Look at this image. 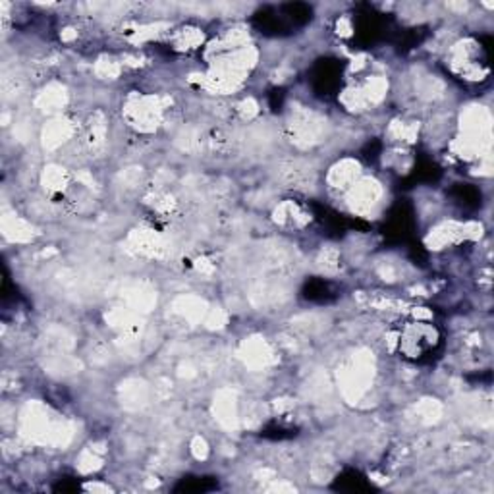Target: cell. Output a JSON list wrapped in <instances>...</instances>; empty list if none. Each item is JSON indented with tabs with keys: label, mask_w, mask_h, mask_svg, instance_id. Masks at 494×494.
Returning a JSON list of instances; mask_svg holds the SVG:
<instances>
[{
	"label": "cell",
	"mask_w": 494,
	"mask_h": 494,
	"mask_svg": "<svg viewBox=\"0 0 494 494\" xmlns=\"http://www.w3.org/2000/svg\"><path fill=\"white\" fill-rule=\"evenodd\" d=\"M340 75H342V72H340V66L325 62L323 66H319V70L315 72V83H319L323 90L328 93L338 85Z\"/></svg>",
	"instance_id": "cell-2"
},
{
	"label": "cell",
	"mask_w": 494,
	"mask_h": 494,
	"mask_svg": "<svg viewBox=\"0 0 494 494\" xmlns=\"http://www.w3.org/2000/svg\"><path fill=\"white\" fill-rule=\"evenodd\" d=\"M443 348V333L427 321H410L402 326L398 349L404 359L412 364H427Z\"/></svg>",
	"instance_id": "cell-1"
}]
</instances>
